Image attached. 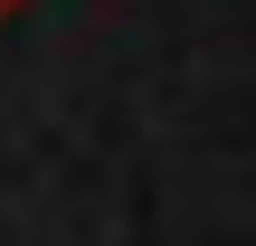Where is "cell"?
Instances as JSON below:
<instances>
[{
    "mask_svg": "<svg viewBox=\"0 0 256 246\" xmlns=\"http://www.w3.org/2000/svg\"><path fill=\"white\" fill-rule=\"evenodd\" d=\"M10 9H19V0H0V19H10Z\"/></svg>",
    "mask_w": 256,
    "mask_h": 246,
    "instance_id": "cell-1",
    "label": "cell"
}]
</instances>
